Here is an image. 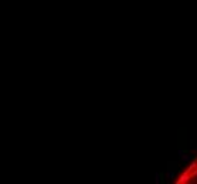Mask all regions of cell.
I'll use <instances>...</instances> for the list:
<instances>
[{"label": "cell", "mask_w": 197, "mask_h": 184, "mask_svg": "<svg viewBox=\"0 0 197 184\" xmlns=\"http://www.w3.org/2000/svg\"><path fill=\"white\" fill-rule=\"evenodd\" d=\"M177 153H179V156H180V160H182L183 163H189V162H192V157H190L189 154H186V153H184L183 150H179Z\"/></svg>", "instance_id": "6da1fadb"}, {"label": "cell", "mask_w": 197, "mask_h": 184, "mask_svg": "<svg viewBox=\"0 0 197 184\" xmlns=\"http://www.w3.org/2000/svg\"><path fill=\"white\" fill-rule=\"evenodd\" d=\"M189 179H190V176H189V173L186 171V173H184V174L180 177V180L177 181V183H186V181H189Z\"/></svg>", "instance_id": "7a4b0ae2"}, {"label": "cell", "mask_w": 197, "mask_h": 184, "mask_svg": "<svg viewBox=\"0 0 197 184\" xmlns=\"http://www.w3.org/2000/svg\"><path fill=\"white\" fill-rule=\"evenodd\" d=\"M166 176H167V179H173V177H175V173H173L172 170H169V171H167V174H166Z\"/></svg>", "instance_id": "3957f363"}, {"label": "cell", "mask_w": 197, "mask_h": 184, "mask_svg": "<svg viewBox=\"0 0 197 184\" xmlns=\"http://www.w3.org/2000/svg\"><path fill=\"white\" fill-rule=\"evenodd\" d=\"M196 150H197V146H196Z\"/></svg>", "instance_id": "277c9868"}]
</instances>
